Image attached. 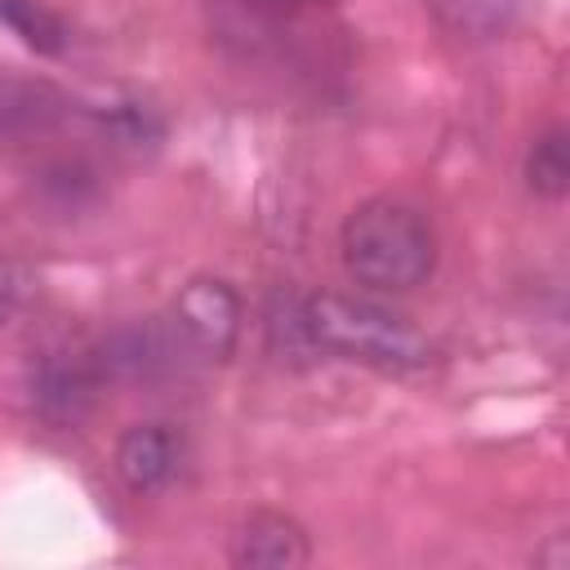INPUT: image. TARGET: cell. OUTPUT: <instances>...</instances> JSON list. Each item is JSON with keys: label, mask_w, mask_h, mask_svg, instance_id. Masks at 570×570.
Listing matches in <instances>:
<instances>
[{"label": "cell", "mask_w": 570, "mask_h": 570, "mask_svg": "<svg viewBox=\"0 0 570 570\" xmlns=\"http://www.w3.org/2000/svg\"><path fill=\"white\" fill-rule=\"evenodd\" d=\"M343 267L356 285L374 294H405L423 285L436 267V236L423 209L396 196L361 200L338 232Z\"/></svg>", "instance_id": "1"}, {"label": "cell", "mask_w": 570, "mask_h": 570, "mask_svg": "<svg viewBox=\"0 0 570 570\" xmlns=\"http://www.w3.org/2000/svg\"><path fill=\"white\" fill-rule=\"evenodd\" d=\"M303 334L312 352H330L343 361H361L387 374L423 370L432 361V343L392 307L356 294H312L298 303Z\"/></svg>", "instance_id": "2"}, {"label": "cell", "mask_w": 570, "mask_h": 570, "mask_svg": "<svg viewBox=\"0 0 570 570\" xmlns=\"http://www.w3.org/2000/svg\"><path fill=\"white\" fill-rule=\"evenodd\" d=\"M240 294L223 276H196L178 289L169 307V330L178 334L187 356L200 361H227L240 338Z\"/></svg>", "instance_id": "3"}, {"label": "cell", "mask_w": 570, "mask_h": 570, "mask_svg": "<svg viewBox=\"0 0 570 570\" xmlns=\"http://www.w3.org/2000/svg\"><path fill=\"white\" fill-rule=\"evenodd\" d=\"M102 370L94 361V352H53L45 356L31 379H27V392H31V410L45 419V423H80L85 410L94 405L98 387H102Z\"/></svg>", "instance_id": "4"}, {"label": "cell", "mask_w": 570, "mask_h": 570, "mask_svg": "<svg viewBox=\"0 0 570 570\" xmlns=\"http://www.w3.org/2000/svg\"><path fill=\"white\" fill-rule=\"evenodd\" d=\"M111 468L120 476V485L138 499H151L160 490H169L183 472V436L169 423H134L120 432Z\"/></svg>", "instance_id": "5"}, {"label": "cell", "mask_w": 570, "mask_h": 570, "mask_svg": "<svg viewBox=\"0 0 570 570\" xmlns=\"http://www.w3.org/2000/svg\"><path fill=\"white\" fill-rule=\"evenodd\" d=\"M178 356H183V343H178V334L169 330V321L120 325V330H111V334L98 343V352H94V361H98V370H102L107 383H111V379H129V383L156 379V374L174 370Z\"/></svg>", "instance_id": "6"}, {"label": "cell", "mask_w": 570, "mask_h": 570, "mask_svg": "<svg viewBox=\"0 0 570 570\" xmlns=\"http://www.w3.org/2000/svg\"><path fill=\"white\" fill-rule=\"evenodd\" d=\"M307 561H312L307 530L276 508L249 512L232 534V566L240 570H298Z\"/></svg>", "instance_id": "7"}, {"label": "cell", "mask_w": 570, "mask_h": 570, "mask_svg": "<svg viewBox=\"0 0 570 570\" xmlns=\"http://www.w3.org/2000/svg\"><path fill=\"white\" fill-rule=\"evenodd\" d=\"M436 31L459 40V45H490V40H503L512 36L525 13H530V0H423Z\"/></svg>", "instance_id": "8"}, {"label": "cell", "mask_w": 570, "mask_h": 570, "mask_svg": "<svg viewBox=\"0 0 570 570\" xmlns=\"http://www.w3.org/2000/svg\"><path fill=\"white\" fill-rule=\"evenodd\" d=\"M525 187L543 200H561L570 191V147H566V129L552 125L543 129L530 151H525Z\"/></svg>", "instance_id": "9"}, {"label": "cell", "mask_w": 570, "mask_h": 570, "mask_svg": "<svg viewBox=\"0 0 570 570\" xmlns=\"http://www.w3.org/2000/svg\"><path fill=\"white\" fill-rule=\"evenodd\" d=\"M0 22L36 53H62L67 49V27L62 18L40 4V0H0Z\"/></svg>", "instance_id": "10"}, {"label": "cell", "mask_w": 570, "mask_h": 570, "mask_svg": "<svg viewBox=\"0 0 570 570\" xmlns=\"http://www.w3.org/2000/svg\"><path fill=\"white\" fill-rule=\"evenodd\" d=\"M107 120H111V129H116V138H120V142H138V147H142L147 138H160V125H156L138 102L111 107V116H107Z\"/></svg>", "instance_id": "11"}, {"label": "cell", "mask_w": 570, "mask_h": 570, "mask_svg": "<svg viewBox=\"0 0 570 570\" xmlns=\"http://www.w3.org/2000/svg\"><path fill=\"white\" fill-rule=\"evenodd\" d=\"M22 298H27V272L18 263H0V330L18 316Z\"/></svg>", "instance_id": "12"}, {"label": "cell", "mask_w": 570, "mask_h": 570, "mask_svg": "<svg viewBox=\"0 0 570 570\" xmlns=\"http://www.w3.org/2000/svg\"><path fill=\"white\" fill-rule=\"evenodd\" d=\"M263 4H276V9H307V4H330V0H263Z\"/></svg>", "instance_id": "13"}]
</instances>
